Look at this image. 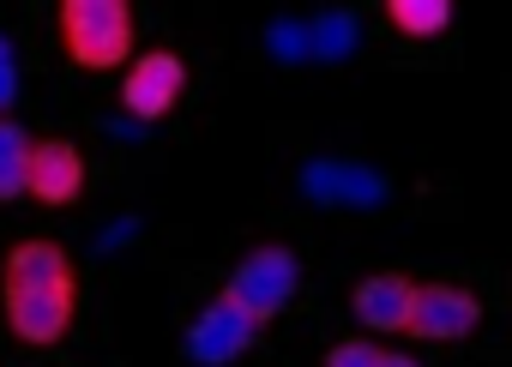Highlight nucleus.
<instances>
[{"label":"nucleus","instance_id":"1","mask_svg":"<svg viewBox=\"0 0 512 367\" xmlns=\"http://www.w3.org/2000/svg\"><path fill=\"white\" fill-rule=\"evenodd\" d=\"M7 325L25 343H61L73 325V259L61 241H19L0 271Z\"/></svg>","mask_w":512,"mask_h":367},{"label":"nucleus","instance_id":"4","mask_svg":"<svg viewBox=\"0 0 512 367\" xmlns=\"http://www.w3.org/2000/svg\"><path fill=\"white\" fill-rule=\"evenodd\" d=\"M187 91V61L169 55V49H151V55H133L127 61V79H121V109L139 115V121H163Z\"/></svg>","mask_w":512,"mask_h":367},{"label":"nucleus","instance_id":"7","mask_svg":"<svg viewBox=\"0 0 512 367\" xmlns=\"http://www.w3.org/2000/svg\"><path fill=\"white\" fill-rule=\"evenodd\" d=\"M25 193L43 205H73L85 193V157L73 139H37L25 157Z\"/></svg>","mask_w":512,"mask_h":367},{"label":"nucleus","instance_id":"11","mask_svg":"<svg viewBox=\"0 0 512 367\" xmlns=\"http://www.w3.org/2000/svg\"><path fill=\"white\" fill-rule=\"evenodd\" d=\"M25 157H31V133L19 121H0V205L25 193Z\"/></svg>","mask_w":512,"mask_h":367},{"label":"nucleus","instance_id":"15","mask_svg":"<svg viewBox=\"0 0 512 367\" xmlns=\"http://www.w3.org/2000/svg\"><path fill=\"white\" fill-rule=\"evenodd\" d=\"M380 367H422L416 355H380Z\"/></svg>","mask_w":512,"mask_h":367},{"label":"nucleus","instance_id":"12","mask_svg":"<svg viewBox=\"0 0 512 367\" xmlns=\"http://www.w3.org/2000/svg\"><path fill=\"white\" fill-rule=\"evenodd\" d=\"M380 355L386 349H374L368 337H344V343L326 349V367H380Z\"/></svg>","mask_w":512,"mask_h":367},{"label":"nucleus","instance_id":"2","mask_svg":"<svg viewBox=\"0 0 512 367\" xmlns=\"http://www.w3.org/2000/svg\"><path fill=\"white\" fill-rule=\"evenodd\" d=\"M133 37H139V25H133L127 0H67L61 7V49L91 73L127 67Z\"/></svg>","mask_w":512,"mask_h":367},{"label":"nucleus","instance_id":"13","mask_svg":"<svg viewBox=\"0 0 512 367\" xmlns=\"http://www.w3.org/2000/svg\"><path fill=\"white\" fill-rule=\"evenodd\" d=\"M314 49H320V55H344V49H350V19H344V13L320 19V31H314Z\"/></svg>","mask_w":512,"mask_h":367},{"label":"nucleus","instance_id":"8","mask_svg":"<svg viewBox=\"0 0 512 367\" xmlns=\"http://www.w3.org/2000/svg\"><path fill=\"white\" fill-rule=\"evenodd\" d=\"M302 193L314 205H380L386 199V181L362 163H338V157H320L302 169Z\"/></svg>","mask_w":512,"mask_h":367},{"label":"nucleus","instance_id":"14","mask_svg":"<svg viewBox=\"0 0 512 367\" xmlns=\"http://www.w3.org/2000/svg\"><path fill=\"white\" fill-rule=\"evenodd\" d=\"M13 97H19V55H13L7 37H0V115L13 109Z\"/></svg>","mask_w":512,"mask_h":367},{"label":"nucleus","instance_id":"9","mask_svg":"<svg viewBox=\"0 0 512 367\" xmlns=\"http://www.w3.org/2000/svg\"><path fill=\"white\" fill-rule=\"evenodd\" d=\"M350 313H356L368 331H404V319H410V283H404L398 271L362 277L356 295H350Z\"/></svg>","mask_w":512,"mask_h":367},{"label":"nucleus","instance_id":"3","mask_svg":"<svg viewBox=\"0 0 512 367\" xmlns=\"http://www.w3.org/2000/svg\"><path fill=\"white\" fill-rule=\"evenodd\" d=\"M296 283H302V265H296L290 247H253V253L229 271L223 301H235L253 325H266V319H278V313L296 301Z\"/></svg>","mask_w":512,"mask_h":367},{"label":"nucleus","instance_id":"5","mask_svg":"<svg viewBox=\"0 0 512 367\" xmlns=\"http://www.w3.org/2000/svg\"><path fill=\"white\" fill-rule=\"evenodd\" d=\"M482 325V301L458 283H422L410 289V319L404 331H416L422 343H458Z\"/></svg>","mask_w":512,"mask_h":367},{"label":"nucleus","instance_id":"6","mask_svg":"<svg viewBox=\"0 0 512 367\" xmlns=\"http://www.w3.org/2000/svg\"><path fill=\"white\" fill-rule=\"evenodd\" d=\"M253 325L235 301H211V307H199V319H193V331H187V355L199 361V367H229V361H241L247 355V343H253Z\"/></svg>","mask_w":512,"mask_h":367},{"label":"nucleus","instance_id":"10","mask_svg":"<svg viewBox=\"0 0 512 367\" xmlns=\"http://www.w3.org/2000/svg\"><path fill=\"white\" fill-rule=\"evenodd\" d=\"M386 19H392L398 37H440L452 25V7H446V0H392Z\"/></svg>","mask_w":512,"mask_h":367}]
</instances>
